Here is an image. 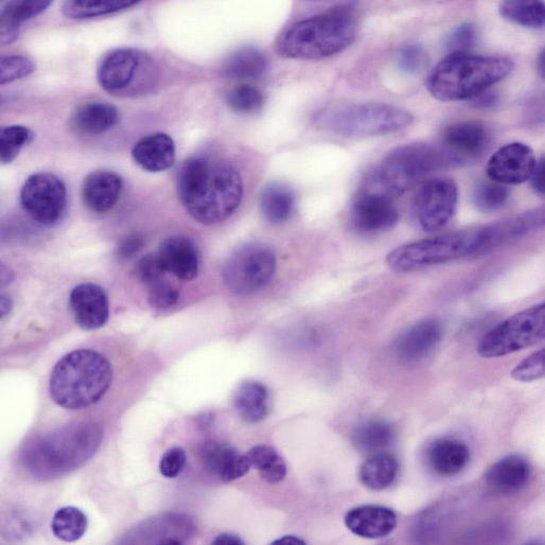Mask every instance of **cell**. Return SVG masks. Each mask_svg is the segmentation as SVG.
Masks as SVG:
<instances>
[{
	"label": "cell",
	"mask_w": 545,
	"mask_h": 545,
	"mask_svg": "<svg viewBox=\"0 0 545 545\" xmlns=\"http://www.w3.org/2000/svg\"><path fill=\"white\" fill-rule=\"evenodd\" d=\"M178 195L189 215L205 225L230 218L243 198V181L232 165L189 158L178 175Z\"/></svg>",
	"instance_id": "obj_1"
},
{
	"label": "cell",
	"mask_w": 545,
	"mask_h": 545,
	"mask_svg": "<svg viewBox=\"0 0 545 545\" xmlns=\"http://www.w3.org/2000/svg\"><path fill=\"white\" fill-rule=\"evenodd\" d=\"M358 23L348 7L333 9L298 22L280 35L278 55L295 60H320L340 54L357 38Z\"/></svg>",
	"instance_id": "obj_2"
},
{
	"label": "cell",
	"mask_w": 545,
	"mask_h": 545,
	"mask_svg": "<svg viewBox=\"0 0 545 545\" xmlns=\"http://www.w3.org/2000/svg\"><path fill=\"white\" fill-rule=\"evenodd\" d=\"M113 382L107 358L91 349H79L56 364L49 380V394L67 410H83L99 402Z\"/></svg>",
	"instance_id": "obj_3"
},
{
	"label": "cell",
	"mask_w": 545,
	"mask_h": 545,
	"mask_svg": "<svg viewBox=\"0 0 545 545\" xmlns=\"http://www.w3.org/2000/svg\"><path fill=\"white\" fill-rule=\"evenodd\" d=\"M514 63L505 57H485L457 52L432 70L427 89L441 101L471 100L511 74Z\"/></svg>",
	"instance_id": "obj_4"
},
{
	"label": "cell",
	"mask_w": 545,
	"mask_h": 545,
	"mask_svg": "<svg viewBox=\"0 0 545 545\" xmlns=\"http://www.w3.org/2000/svg\"><path fill=\"white\" fill-rule=\"evenodd\" d=\"M449 168L438 145L415 144L396 148L367 175L363 191L381 193L394 199L428 174Z\"/></svg>",
	"instance_id": "obj_5"
},
{
	"label": "cell",
	"mask_w": 545,
	"mask_h": 545,
	"mask_svg": "<svg viewBox=\"0 0 545 545\" xmlns=\"http://www.w3.org/2000/svg\"><path fill=\"white\" fill-rule=\"evenodd\" d=\"M95 424H79L51 433L27 451L26 461L40 476H58L84 464L100 446Z\"/></svg>",
	"instance_id": "obj_6"
},
{
	"label": "cell",
	"mask_w": 545,
	"mask_h": 545,
	"mask_svg": "<svg viewBox=\"0 0 545 545\" xmlns=\"http://www.w3.org/2000/svg\"><path fill=\"white\" fill-rule=\"evenodd\" d=\"M413 120L409 111L385 103L343 104L318 117L322 129L345 137L394 133L411 126Z\"/></svg>",
	"instance_id": "obj_7"
},
{
	"label": "cell",
	"mask_w": 545,
	"mask_h": 545,
	"mask_svg": "<svg viewBox=\"0 0 545 545\" xmlns=\"http://www.w3.org/2000/svg\"><path fill=\"white\" fill-rule=\"evenodd\" d=\"M97 79L105 92L117 97H138L151 92L158 70L150 56L134 48L109 51L99 63Z\"/></svg>",
	"instance_id": "obj_8"
},
{
	"label": "cell",
	"mask_w": 545,
	"mask_h": 545,
	"mask_svg": "<svg viewBox=\"0 0 545 545\" xmlns=\"http://www.w3.org/2000/svg\"><path fill=\"white\" fill-rule=\"evenodd\" d=\"M478 227L399 246L388 256V265L397 273L442 265L455 259L477 255Z\"/></svg>",
	"instance_id": "obj_9"
},
{
	"label": "cell",
	"mask_w": 545,
	"mask_h": 545,
	"mask_svg": "<svg viewBox=\"0 0 545 545\" xmlns=\"http://www.w3.org/2000/svg\"><path fill=\"white\" fill-rule=\"evenodd\" d=\"M545 337L543 303L525 309L488 331L481 339L478 353L483 358H500L535 346Z\"/></svg>",
	"instance_id": "obj_10"
},
{
	"label": "cell",
	"mask_w": 545,
	"mask_h": 545,
	"mask_svg": "<svg viewBox=\"0 0 545 545\" xmlns=\"http://www.w3.org/2000/svg\"><path fill=\"white\" fill-rule=\"evenodd\" d=\"M276 271V257L267 245L249 243L240 246L225 262L223 280L237 295H251L266 288Z\"/></svg>",
	"instance_id": "obj_11"
},
{
	"label": "cell",
	"mask_w": 545,
	"mask_h": 545,
	"mask_svg": "<svg viewBox=\"0 0 545 545\" xmlns=\"http://www.w3.org/2000/svg\"><path fill=\"white\" fill-rule=\"evenodd\" d=\"M25 212L42 225L58 223L66 212L67 190L57 175L41 172L31 175L21 191Z\"/></svg>",
	"instance_id": "obj_12"
},
{
	"label": "cell",
	"mask_w": 545,
	"mask_h": 545,
	"mask_svg": "<svg viewBox=\"0 0 545 545\" xmlns=\"http://www.w3.org/2000/svg\"><path fill=\"white\" fill-rule=\"evenodd\" d=\"M457 201L459 190L451 179L436 178L421 186L413 206L421 230L429 233L442 230L453 218Z\"/></svg>",
	"instance_id": "obj_13"
},
{
	"label": "cell",
	"mask_w": 545,
	"mask_h": 545,
	"mask_svg": "<svg viewBox=\"0 0 545 545\" xmlns=\"http://www.w3.org/2000/svg\"><path fill=\"white\" fill-rule=\"evenodd\" d=\"M490 142V132L483 123L462 121L453 123L444 131L438 147L449 167H459L479 161Z\"/></svg>",
	"instance_id": "obj_14"
},
{
	"label": "cell",
	"mask_w": 545,
	"mask_h": 545,
	"mask_svg": "<svg viewBox=\"0 0 545 545\" xmlns=\"http://www.w3.org/2000/svg\"><path fill=\"white\" fill-rule=\"evenodd\" d=\"M537 165L533 150L522 143L508 144L490 157L487 175L490 181L518 185L531 180Z\"/></svg>",
	"instance_id": "obj_15"
},
{
	"label": "cell",
	"mask_w": 545,
	"mask_h": 545,
	"mask_svg": "<svg viewBox=\"0 0 545 545\" xmlns=\"http://www.w3.org/2000/svg\"><path fill=\"white\" fill-rule=\"evenodd\" d=\"M544 208L479 227L478 255L487 254L500 246L530 235L544 224Z\"/></svg>",
	"instance_id": "obj_16"
},
{
	"label": "cell",
	"mask_w": 545,
	"mask_h": 545,
	"mask_svg": "<svg viewBox=\"0 0 545 545\" xmlns=\"http://www.w3.org/2000/svg\"><path fill=\"white\" fill-rule=\"evenodd\" d=\"M351 220L359 231L377 233L391 230L398 223L399 214L393 199L362 190L351 210Z\"/></svg>",
	"instance_id": "obj_17"
},
{
	"label": "cell",
	"mask_w": 545,
	"mask_h": 545,
	"mask_svg": "<svg viewBox=\"0 0 545 545\" xmlns=\"http://www.w3.org/2000/svg\"><path fill=\"white\" fill-rule=\"evenodd\" d=\"M532 476V468L525 457L517 454L503 457L492 465L484 476L486 489L498 497H509L519 494Z\"/></svg>",
	"instance_id": "obj_18"
},
{
	"label": "cell",
	"mask_w": 545,
	"mask_h": 545,
	"mask_svg": "<svg viewBox=\"0 0 545 545\" xmlns=\"http://www.w3.org/2000/svg\"><path fill=\"white\" fill-rule=\"evenodd\" d=\"M69 307L76 323L84 330L99 329L110 318L108 295L95 284L77 286L69 295Z\"/></svg>",
	"instance_id": "obj_19"
},
{
	"label": "cell",
	"mask_w": 545,
	"mask_h": 545,
	"mask_svg": "<svg viewBox=\"0 0 545 545\" xmlns=\"http://www.w3.org/2000/svg\"><path fill=\"white\" fill-rule=\"evenodd\" d=\"M444 328L436 319L420 321L403 332L396 344L401 361L415 364L428 358L441 343Z\"/></svg>",
	"instance_id": "obj_20"
},
{
	"label": "cell",
	"mask_w": 545,
	"mask_h": 545,
	"mask_svg": "<svg viewBox=\"0 0 545 545\" xmlns=\"http://www.w3.org/2000/svg\"><path fill=\"white\" fill-rule=\"evenodd\" d=\"M347 529L362 538L380 539L389 536L397 526L393 509L378 505L358 506L345 516Z\"/></svg>",
	"instance_id": "obj_21"
},
{
	"label": "cell",
	"mask_w": 545,
	"mask_h": 545,
	"mask_svg": "<svg viewBox=\"0 0 545 545\" xmlns=\"http://www.w3.org/2000/svg\"><path fill=\"white\" fill-rule=\"evenodd\" d=\"M164 270L182 280L195 279L199 273L200 257L197 246L189 238H167L158 251Z\"/></svg>",
	"instance_id": "obj_22"
},
{
	"label": "cell",
	"mask_w": 545,
	"mask_h": 545,
	"mask_svg": "<svg viewBox=\"0 0 545 545\" xmlns=\"http://www.w3.org/2000/svg\"><path fill=\"white\" fill-rule=\"evenodd\" d=\"M134 162L152 173L168 170L175 162V144L165 133H155L139 139L132 150Z\"/></svg>",
	"instance_id": "obj_23"
},
{
	"label": "cell",
	"mask_w": 545,
	"mask_h": 545,
	"mask_svg": "<svg viewBox=\"0 0 545 545\" xmlns=\"http://www.w3.org/2000/svg\"><path fill=\"white\" fill-rule=\"evenodd\" d=\"M122 186V179L114 172H92L83 184L84 203L94 213H107L118 203Z\"/></svg>",
	"instance_id": "obj_24"
},
{
	"label": "cell",
	"mask_w": 545,
	"mask_h": 545,
	"mask_svg": "<svg viewBox=\"0 0 545 545\" xmlns=\"http://www.w3.org/2000/svg\"><path fill=\"white\" fill-rule=\"evenodd\" d=\"M206 467L223 482L241 479L252 467L248 455L230 445L210 443L203 450Z\"/></svg>",
	"instance_id": "obj_25"
},
{
	"label": "cell",
	"mask_w": 545,
	"mask_h": 545,
	"mask_svg": "<svg viewBox=\"0 0 545 545\" xmlns=\"http://www.w3.org/2000/svg\"><path fill=\"white\" fill-rule=\"evenodd\" d=\"M470 450L455 438H439L428 450V462L438 476L450 478L460 474L468 465Z\"/></svg>",
	"instance_id": "obj_26"
},
{
	"label": "cell",
	"mask_w": 545,
	"mask_h": 545,
	"mask_svg": "<svg viewBox=\"0 0 545 545\" xmlns=\"http://www.w3.org/2000/svg\"><path fill=\"white\" fill-rule=\"evenodd\" d=\"M51 2L49 0H22V2H8L3 5L0 14V41L3 46L11 45L20 37L21 26L33 17L43 13Z\"/></svg>",
	"instance_id": "obj_27"
},
{
	"label": "cell",
	"mask_w": 545,
	"mask_h": 545,
	"mask_svg": "<svg viewBox=\"0 0 545 545\" xmlns=\"http://www.w3.org/2000/svg\"><path fill=\"white\" fill-rule=\"evenodd\" d=\"M119 120V112L108 102H87L77 109L72 125L78 132L98 135L113 129Z\"/></svg>",
	"instance_id": "obj_28"
},
{
	"label": "cell",
	"mask_w": 545,
	"mask_h": 545,
	"mask_svg": "<svg viewBox=\"0 0 545 545\" xmlns=\"http://www.w3.org/2000/svg\"><path fill=\"white\" fill-rule=\"evenodd\" d=\"M235 408L246 423L257 424L266 419L271 410V395L266 385L248 381L239 386Z\"/></svg>",
	"instance_id": "obj_29"
},
{
	"label": "cell",
	"mask_w": 545,
	"mask_h": 545,
	"mask_svg": "<svg viewBox=\"0 0 545 545\" xmlns=\"http://www.w3.org/2000/svg\"><path fill=\"white\" fill-rule=\"evenodd\" d=\"M399 473L396 457L390 453L372 454L362 464L359 472L361 483L372 490H384L391 487Z\"/></svg>",
	"instance_id": "obj_30"
},
{
	"label": "cell",
	"mask_w": 545,
	"mask_h": 545,
	"mask_svg": "<svg viewBox=\"0 0 545 545\" xmlns=\"http://www.w3.org/2000/svg\"><path fill=\"white\" fill-rule=\"evenodd\" d=\"M269 61L265 54L254 47L240 48L224 63L223 72L231 79L252 80L265 76Z\"/></svg>",
	"instance_id": "obj_31"
},
{
	"label": "cell",
	"mask_w": 545,
	"mask_h": 545,
	"mask_svg": "<svg viewBox=\"0 0 545 545\" xmlns=\"http://www.w3.org/2000/svg\"><path fill=\"white\" fill-rule=\"evenodd\" d=\"M295 207L292 189L283 183H270L263 188L260 196V209L263 217L272 224L288 221Z\"/></svg>",
	"instance_id": "obj_32"
},
{
	"label": "cell",
	"mask_w": 545,
	"mask_h": 545,
	"mask_svg": "<svg viewBox=\"0 0 545 545\" xmlns=\"http://www.w3.org/2000/svg\"><path fill=\"white\" fill-rule=\"evenodd\" d=\"M395 439V430L393 426L381 419L366 420L360 424L353 435L351 441L355 447L367 454L384 452L391 447Z\"/></svg>",
	"instance_id": "obj_33"
},
{
	"label": "cell",
	"mask_w": 545,
	"mask_h": 545,
	"mask_svg": "<svg viewBox=\"0 0 545 545\" xmlns=\"http://www.w3.org/2000/svg\"><path fill=\"white\" fill-rule=\"evenodd\" d=\"M138 5L137 0H70L62 7L70 20H90L125 11Z\"/></svg>",
	"instance_id": "obj_34"
},
{
	"label": "cell",
	"mask_w": 545,
	"mask_h": 545,
	"mask_svg": "<svg viewBox=\"0 0 545 545\" xmlns=\"http://www.w3.org/2000/svg\"><path fill=\"white\" fill-rule=\"evenodd\" d=\"M89 519L75 506H66L55 514L52 519L51 530L54 535L64 542H76L87 531Z\"/></svg>",
	"instance_id": "obj_35"
},
{
	"label": "cell",
	"mask_w": 545,
	"mask_h": 545,
	"mask_svg": "<svg viewBox=\"0 0 545 545\" xmlns=\"http://www.w3.org/2000/svg\"><path fill=\"white\" fill-rule=\"evenodd\" d=\"M250 463L260 473L262 480L277 484L287 476V465L275 449L256 446L248 454Z\"/></svg>",
	"instance_id": "obj_36"
},
{
	"label": "cell",
	"mask_w": 545,
	"mask_h": 545,
	"mask_svg": "<svg viewBox=\"0 0 545 545\" xmlns=\"http://www.w3.org/2000/svg\"><path fill=\"white\" fill-rule=\"evenodd\" d=\"M500 14L506 21L526 28H542L545 22L542 2H504Z\"/></svg>",
	"instance_id": "obj_37"
},
{
	"label": "cell",
	"mask_w": 545,
	"mask_h": 545,
	"mask_svg": "<svg viewBox=\"0 0 545 545\" xmlns=\"http://www.w3.org/2000/svg\"><path fill=\"white\" fill-rule=\"evenodd\" d=\"M511 192L500 183L494 181L482 182L474 188L473 203L483 213H495L505 207Z\"/></svg>",
	"instance_id": "obj_38"
},
{
	"label": "cell",
	"mask_w": 545,
	"mask_h": 545,
	"mask_svg": "<svg viewBox=\"0 0 545 545\" xmlns=\"http://www.w3.org/2000/svg\"><path fill=\"white\" fill-rule=\"evenodd\" d=\"M34 139V133L23 126L4 128L0 133V158L3 164L12 163L22 149Z\"/></svg>",
	"instance_id": "obj_39"
},
{
	"label": "cell",
	"mask_w": 545,
	"mask_h": 545,
	"mask_svg": "<svg viewBox=\"0 0 545 545\" xmlns=\"http://www.w3.org/2000/svg\"><path fill=\"white\" fill-rule=\"evenodd\" d=\"M226 102L234 112L238 114H253L263 107L262 93L256 87L248 84H242L234 87L227 94Z\"/></svg>",
	"instance_id": "obj_40"
},
{
	"label": "cell",
	"mask_w": 545,
	"mask_h": 545,
	"mask_svg": "<svg viewBox=\"0 0 545 545\" xmlns=\"http://www.w3.org/2000/svg\"><path fill=\"white\" fill-rule=\"evenodd\" d=\"M35 70L34 63L23 56H8L0 62V83L3 85L30 76Z\"/></svg>",
	"instance_id": "obj_41"
},
{
	"label": "cell",
	"mask_w": 545,
	"mask_h": 545,
	"mask_svg": "<svg viewBox=\"0 0 545 545\" xmlns=\"http://www.w3.org/2000/svg\"><path fill=\"white\" fill-rule=\"evenodd\" d=\"M545 375V351L540 349L519 363L512 372V377L519 382H533Z\"/></svg>",
	"instance_id": "obj_42"
},
{
	"label": "cell",
	"mask_w": 545,
	"mask_h": 545,
	"mask_svg": "<svg viewBox=\"0 0 545 545\" xmlns=\"http://www.w3.org/2000/svg\"><path fill=\"white\" fill-rule=\"evenodd\" d=\"M478 31L476 26L470 23L457 27L447 38L445 47L449 54L457 52H469L477 43Z\"/></svg>",
	"instance_id": "obj_43"
},
{
	"label": "cell",
	"mask_w": 545,
	"mask_h": 545,
	"mask_svg": "<svg viewBox=\"0 0 545 545\" xmlns=\"http://www.w3.org/2000/svg\"><path fill=\"white\" fill-rule=\"evenodd\" d=\"M180 293L164 278L149 286V303L156 309H168L178 303Z\"/></svg>",
	"instance_id": "obj_44"
},
{
	"label": "cell",
	"mask_w": 545,
	"mask_h": 545,
	"mask_svg": "<svg viewBox=\"0 0 545 545\" xmlns=\"http://www.w3.org/2000/svg\"><path fill=\"white\" fill-rule=\"evenodd\" d=\"M427 62L426 52L418 45H410L399 52L398 64L402 72L417 74Z\"/></svg>",
	"instance_id": "obj_45"
},
{
	"label": "cell",
	"mask_w": 545,
	"mask_h": 545,
	"mask_svg": "<svg viewBox=\"0 0 545 545\" xmlns=\"http://www.w3.org/2000/svg\"><path fill=\"white\" fill-rule=\"evenodd\" d=\"M136 274L139 280L149 287L156 283V281L163 279L166 271L164 270L158 255L151 254L138 261Z\"/></svg>",
	"instance_id": "obj_46"
},
{
	"label": "cell",
	"mask_w": 545,
	"mask_h": 545,
	"mask_svg": "<svg viewBox=\"0 0 545 545\" xmlns=\"http://www.w3.org/2000/svg\"><path fill=\"white\" fill-rule=\"evenodd\" d=\"M187 456L182 448H172L162 457L160 471L166 479H174L180 476L185 468Z\"/></svg>",
	"instance_id": "obj_47"
},
{
	"label": "cell",
	"mask_w": 545,
	"mask_h": 545,
	"mask_svg": "<svg viewBox=\"0 0 545 545\" xmlns=\"http://www.w3.org/2000/svg\"><path fill=\"white\" fill-rule=\"evenodd\" d=\"M144 238L139 234H132L123 239L119 246V256L122 259H129L143 249Z\"/></svg>",
	"instance_id": "obj_48"
},
{
	"label": "cell",
	"mask_w": 545,
	"mask_h": 545,
	"mask_svg": "<svg viewBox=\"0 0 545 545\" xmlns=\"http://www.w3.org/2000/svg\"><path fill=\"white\" fill-rule=\"evenodd\" d=\"M532 186L539 196L544 195V158H541L531 177Z\"/></svg>",
	"instance_id": "obj_49"
},
{
	"label": "cell",
	"mask_w": 545,
	"mask_h": 545,
	"mask_svg": "<svg viewBox=\"0 0 545 545\" xmlns=\"http://www.w3.org/2000/svg\"><path fill=\"white\" fill-rule=\"evenodd\" d=\"M472 100L476 102V107L480 108H491L498 102L497 96L495 94L488 93L487 91L478 97L473 98Z\"/></svg>",
	"instance_id": "obj_50"
},
{
	"label": "cell",
	"mask_w": 545,
	"mask_h": 545,
	"mask_svg": "<svg viewBox=\"0 0 545 545\" xmlns=\"http://www.w3.org/2000/svg\"><path fill=\"white\" fill-rule=\"evenodd\" d=\"M216 545H243L241 538L234 534H221L213 542Z\"/></svg>",
	"instance_id": "obj_51"
},
{
	"label": "cell",
	"mask_w": 545,
	"mask_h": 545,
	"mask_svg": "<svg viewBox=\"0 0 545 545\" xmlns=\"http://www.w3.org/2000/svg\"><path fill=\"white\" fill-rule=\"evenodd\" d=\"M274 545H304L306 542L301 538L295 536H285L283 538L275 540Z\"/></svg>",
	"instance_id": "obj_52"
},
{
	"label": "cell",
	"mask_w": 545,
	"mask_h": 545,
	"mask_svg": "<svg viewBox=\"0 0 545 545\" xmlns=\"http://www.w3.org/2000/svg\"><path fill=\"white\" fill-rule=\"evenodd\" d=\"M12 301L10 298L6 295H2V318H6V316L11 312L12 310Z\"/></svg>",
	"instance_id": "obj_53"
},
{
	"label": "cell",
	"mask_w": 545,
	"mask_h": 545,
	"mask_svg": "<svg viewBox=\"0 0 545 545\" xmlns=\"http://www.w3.org/2000/svg\"><path fill=\"white\" fill-rule=\"evenodd\" d=\"M537 66H538V72H539L540 76L543 78L544 74H545V54H544V51L541 52V54H540V56L538 58Z\"/></svg>",
	"instance_id": "obj_54"
}]
</instances>
